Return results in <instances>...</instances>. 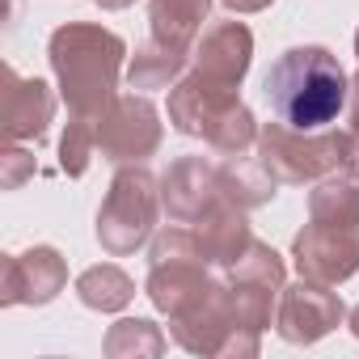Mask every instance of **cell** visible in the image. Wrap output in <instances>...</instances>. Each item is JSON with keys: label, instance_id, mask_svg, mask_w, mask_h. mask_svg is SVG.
<instances>
[{"label": "cell", "instance_id": "cell-4", "mask_svg": "<svg viewBox=\"0 0 359 359\" xmlns=\"http://www.w3.org/2000/svg\"><path fill=\"white\" fill-rule=\"evenodd\" d=\"M156 182L148 169H118L114 182H110V195L97 212V241L106 254L123 258L131 254L135 245L148 241L152 233V220H156Z\"/></svg>", "mask_w": 359, "mask_h": 359}, {"label": "cell", "instance_id": "cell-27", "mask_svg": "<svg viewBox=\"0 0 359 359\" xmlns=\"http://www.w3.org/2000/svg\"><path fill=\"white\" fill-rule=\"evenodd\" d=\"M355 55H359V34H355Z\"/></svg>", "mask_w": 359, "mask_h": 359}, {"label": "cell", "instance_id": "cell-23", "mask_svg": "<svg viewBox=\"0 0 359 359\" xmlns=\"http://www.w3.org/2000/svg\"><path fill=\"white\" fill-rule=\"evenodd\" d=\"M0 161H5V173H0V182H5V191H18V187L26 182V177L34 173V156H30L26 148H18V144H9Z\"/></svg>", "mask_w": 359, "mask_h": 359}, {"label": "cell", "instance_id": "cell-6", "mask_svg": "<svg viewBox=\"0 0 359 359\" xmlns=\"http://www.w3.org/2000/svg\"><path fill=\"white\" fill-rule=\"evenodd\" d=\"M161 144V123L148 97H114L97 118V148L110 161H140Z\"/></svg>", "mask_w": 359, "mask_h": 359}, {"label": "cell", "instance_id": "cell-3", "mask_svg": "<svg viewBox=\"0 0 359 359\" xmlns=\"http://www.w3.org/2000/svg\"><path fill=\"white\" fill-rule=\"evenodd\" d=\"M258 161L271 169L275 182H317V177H346L351 144L346 131H296L287 123H266L258 131Z\"/></svg>", "mask_w": 359, "mask_h": 359}, {"label": "cell", "instance_id": "cell-10", "mask_svg": "<svg viewBox=\"0 0 359 359\" xmlns=\"http://www.w3.org/2000/svg\"><path fill=\"white\" fill-rule=\"evenodd\" d=\"M55 114V97L43 81L18 76V68L5 64V89H0V131L9 144L18 140H39Z\"/></svg>", "mask_w": 359, "mask_h": 359}, {"label": "cell", "instance_id": "cell-21", "mask_svg": "<svg viewBox=\"0 0 359 359\" xmlns=\"http://www.w3.org/2000/svg\"><path fill=\"white\" fill-rule=\"evenodd\" d=\"M161 346H165V338L156 334L152 321H118V325L110 330V338H106V351H110V355H127V351H148V355H156Z\"/></svg>", "mask_w": 359, "mask_h": 359}, {"label": "cell", "instance_id": "cell-26", "mask_svg": "<svg viewBox=\"0 0 359 359\" xmlns=\"http://www.w3.org/2000/svg\"><path fill=\"white\" fill-rule=\"evenodd\" d=\"M351 330H355V338H359V309L351 313Z\"/></svg>", "mask_w": 359, "mask_h": 359}, {"label": "cell", "instance_id": "cell-17", "mask_svg": "<svg viewBox=\"0 0 359 359\" xmlns=\"http://www.w3.org/2000/svg\"><path fill=\"white\" fill-rule=\"evenodd\" d=\"M131 279L118 271V266H93V271H85L81 279H76V296L89 304V309H102V313H114V309H123L127 300H131Z\"/></svg>", "mask_w": 359, "mask_h": 359}, {"label": "cell", "instance_id": "cell-19", "mask_svg": "<svg viewBox=\"0 0 359 359\" xmlns=\"http://www.w3.org/2000/svg\"><path fill=\"white\" fill-rule=\"evenodd\" d=\"M229 271H233V279H254V283H266V287L283 292V262H279V254H275L271 245H262V241H250V250H245Z\"/></svg>", "mask_w": 359, "mask_h": 359}, {"label": "cell", "instance_id": "cell-9", "mask_svg": "<svg viewBox=\"0 0 359 359\" xmlns=\"http://www.w3.org/2000/svg\"><path fill=\"white\" fill-rule=\"evenodd\" d=\"M68 283V266L51 245H34L26 254L5 258V283H0V300L5 304H47L60 287Z\"/></svg>", "mask_w": 359, "mask_h": 359}, {"label": "cell", "instance_id": "cell-1", "mask_svg": "<svg viewBox=\"0 0 359 359\" xmlns=\"http://www.w3.org/2000/svg\"><path fill=\"white\" fill-rule=\"evenodd\" d=\"M262 93L279 123L296 131H321L346 110L351 81L325 47H292L271 64Z\"/></svg>", "mask_w": 359, "mask_h": 359}, {"label": "cell", "instance_id": "cell-20", "mask_svg": "<svg viewBox=\"0 0 359 359\" xmlns=\"http://www.w3.org/2000/svg\"><path fill=\"white\" fill-rule=\"evenodd\" d=\"M93 148H97V123L72 114V123H68V131H64V144H60V165H64L72 177H81V173L89 169Z\"/></svg>", "mask_w": 359, "mask_h": 359}, {"label": "cell", "instance_id": "cell-13", "mask_svg": "<svg viewBox=\"0 0 359 359\" xmlns=\"http://www.w3.org/2000/svg\"><path fill=\"white\" fill-rule=\"evenodd\" d=\"M199 229V241H203V254H208V262H220V266H233L245 250H250V224H245V208L241 203H233L229 195H220L199 220H195Z\"/></svg>", "mask_w": 359, "mask_h": 359}, {"label": "cell", "instance_id": "cell-22", "mask_svg": "<svg viewBox=\"0 0 359 359\" xmlns=\"http://www.w3.org/2000/svg\"><path fill=\"white\" fill-rule=\"evenodd\" d=\"M346 144H351L346 177H359V72L351 76V97H346Z\"/></svg>", "mask_w": 359, "mask_h": 359}, {"label": "cell", "instance_id": "cell-11", "mask_svg": "<svg viewBox=\"0 0 359 359\" xmlns=\"http://www.w3.org/2000/svg\"><path fill=\"white\" fill-rule=\"evenodd\" d=\"M216 199H220V169L208 165L203 156L177 161L161 182V203L177 224H195Z\"/></svg>", "mask_w": 359, "mask_h": 359}, {"label": "cell", "instance_id": "cell-15", "mask_svg": "<svg viewBox=\"0 0 359 359\" xmlns=\"http://www.w3.org/2000/svg\"><path fill=\"white\" fill-rule=\"evenodd\" d=\"M220 195H229L241 208H258V203H266L275 195V177H271V169L262 161L241 165L237 156H229V165H220Z\"/></svg>", "mask_w": 359, "mask_h": 359}, {"label": "cell", "instance_id": "cell-14", "mask_svg": "<svg viewBox=\"0 0 359 359\" xmlns=\"http://www.w3.org/2000/svg\"><path fill=\"white\" fill-rule=\"evenodd\" d=\"M208 9H212V0H152L148 5L152 43L173 47V51H191L199 43Z\"/></svg>", "mask_w": 359, "mask_h": 359}, {"label": "cell", "instance_id": "cell-8", "mask_svg": "<svg viewBox=\"0 0 359 359\" xmlns=\"http://www.w3.org/2000/svg\"><path fill=\"white\" fill-rule=\"evenodd\" d=\"M233 106H237V89L216 85V81H208L203 72L191 68L182 81L173 85V93H169V123L182 131V135H203L208 140V131Z\"/></svg>", "mask_w": 359, "mask_h": 359}, {"label": "cell", "instance_id": "cell-12", "mask_svg": "<svg viewBox=\"0 0 359 359\" xmlns=\"http://www.w3.org/2000/svg\"><path fill=\"white\" fill-rule=\"evenodd\" d=\"M254 55V34L241 22H216L199 43H195V72H203L216 85L237 89Z\"/></svg>", "mask_w": 359, "mask_h": 359}, {"label": "cell", "instance_id": "cell-5", "mask_svg": "<svg viewBox=\"0 0 359 359\" xmlns=\"http://www.w3.org/2000/svg\"><path fill=\"white\" fill-rule=\"evenodd\" d=\"M292 258L304 279H351L359 271V216H309V224L292 241Z\"/></svg>", "mask_w": 359, "mask_h": 359}, {"label": "cell", "instance_id": "cell-16", "mask_svg": "<svg viewBox=\"0 0 359 359\" xmlns=\"http://www.w3.org/2000/svg\"><path fill=\"white\" fill-rule=\"evenodd\" d=\"M187 68V51H173V47H161V43H144L140 55L131 60V89H165L169 81H177Z\"/></svg>", "mask_w": 359, "mask_h": 359}, {"label": "cell", "instance_id": "cell-24", "mask_svg": "<svg viewBox=\"0 0 359 359\" xmlns=\"http://www.w3.org/2000/svg\"><path fill=\"white\" fill-rule=\"evenodd\" d=\"M224 5H229L233 13H258V9L271 5V0H224Z\"/></svg>", "mask_w": 359, "mask_h": 359}, {"label": "cell", "instance_id": "cell-7", "mask_svg": "<svg viewBox=\"0 0 359 359\" xmlns=\"http://www.w3.org/2000/svg\"><path fill=\"white\" fill-rule=\"evenodd\" d=\"M338 321H342V300L330 292V283L300 279L296 287H283L275 325H279V334H283L287 342H317V338H325Z\"/></svg>", "mask_w": 359, "mask_h": 359}, {"label": "cell", "instance_id": "cell-25", "mask_svg": "<svg viewBox=\"0 0 359 359\" xmlns=\"http://www.w3.org/2000/svg\"><path fill=\"white\" fill-rule=\"evenodd\" d=\"M93 5H102V9H127V5H135V0H93Z\"/></svg>", "mask_w": 359, "mask_h": 359}, {"label": "cell", "instance_id": "cell-2", "mask_svg": "<svg viewBox=\"0 0 359 359\" xmlns=\"http://www.w3.org/2000/svg\"><path fill=\"white\" fill-rule=\"evenodd\" d=\"M51 68L55 81L64 89V102L76 118H102L114 102V85H118V68H123V39L114 30L102 26H85V22H68L51 34Z\"/></svg>", "mask_w": 359, "mask_h": 359}, {"label": "cell", "instance_id": "cell-18", "mask_svg": "<svg viewBox=\"0 0 359 359\" xmlns=\"http://www.w3.org/2000/svg\"><path fill=\"white\" fill-rule=\"evenodd\" d=\"M254 140H258V131H254V118H250V110H245L241 102L208 131V144H212L220 156H241Z\"/></svg>", "mask_w": 359, "mask_h": 359}]
</instances>
